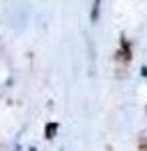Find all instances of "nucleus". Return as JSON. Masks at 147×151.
I'll list each match as a JSON object with an SVG mask.
<instances>
[{
  "instance_id": "f257e3e1",
  "label": "nucleus",
  "mask_w": 147,
  "mask_h": 151,
  "mask_svg": "<svg viewBox=\"0 0 147 151\" xmlns=\"http://www.w3.org/2000/svg\"><path fill=\"white\" fill-rule=\"evenodd\" d=\"M99 8H101V0H93V10H91V20L93 22L99 18Z\"/></svg>"
},
{
  "instance_id": "f03ea898",
  "label": "nucleus",
  "mask_w": 147,
  "mask_h": 151,
  "mask_svg": "<svg viewBox=\"0 0 147 151\" xmlns=\"http://www.w3.org/2000/svg\"><path fill=\"white\" fill-rule=\"evenodd\" d=\"M57 129H58V125H57V123H50V125H48V127L45 129L46 137H55V133H57Z\"/></svg>"
}]
</instances>
